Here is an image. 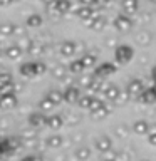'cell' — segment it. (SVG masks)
Instances as JSON below:
<instances>
[{
	"mask_svg": "<svg viewBox=\"0 0 156 161\" xmlns=\"http://www.w3.org/2000/svg\"><path fill=\"white\" fill-rule=\"evenodd\" d=\"M34 64H35V75H42L47 70V65L44 62H34Z\"/></svg>",
	"mask_w": 156,
	"mask_h": 161,
	"instance_id": "60d3db41",
	"label": "cell"
},
{
	"mask_svg": "<svg viewBox=\"0 0 156 161\" xmlns=\"http://www.w3.org/2000/svg\"><path fill=\"white\" fill-rule=\"evenodd\" d=\"M54 108H55V104H54L50 99H47V97H44L42 101H39V109H40V113H49V111H52Z\"/></svg>",
	"mask_w": 156,
	"mask_h": 161,
	"instance_id": "f546056e",
	"label": "cell"
},
{
	"mask_svg": "<svg viewBox=\"0 0 156 161\" xmlns=\"http://www.w3.org/2000/svg\"><path fill=\"white\" fill-rule=\"evenodd\" d=\"M134 55V49L131 47V45H118V47L114 49V59L118 64H128L131 59H133Z\"/></svg>",
	"mask_w": 156,
	"mask_h": 161,
	"instance_id": "6da1fadb",
	"label": "cell"
},
{
	"mask_svg": "<svg viewBox=\"0 0 156 161\" xmlns=\"http://www.w3.org/2000/svg\"><path fill=\"white\" fill-rule=\"evenodd\" d=\"M5 57L7 59H10V60H17V59H20L22 57V49L19 47V45H10V47H7L5 49Z\"/></svg>",
	"mask_w": 156,
	"mask_h": 161,
	"instance_id": "d6986e66",
	"label": "cell"
},
{
	"mask_svg": "<svg viewBox=\"0 0 156 161\" xmlns=\"http://www.w3.org/2000/svg\"><path fill=\"white\" fill-rule=\"evenodd\" d=\"M144 89V82L141 79H131L129 82H128V94H129V97H136L141 91Z\"/></svg>",
	"mask_w": 156,
	"mask_h": 161,
	"instance_id": "52a82bcc",
	"label": "cell"
},
{
	"mask_svg": "<svg viewBox=\"0 0 156 161\" xmlns=\"http://www.w3.org/2000/svg\"><path fill=\"white\" fill-rule=\"evenodd\" d=\"M79 96H81L79 86H69V87L62 92L64 101H65V103H69V104H75V101H77Z\"/></svg>",
	"mask_w": 156,
	"mask_h": 161,
	"instance_id": "277c9868",
	"label": "cell"
},
{
	"mask_svg": "<svg viewBox=\"0 0 156 161\" xmlns=\"http://www.w3.org/2000/svg\"><path fill=\"white\" fill-rule=\"evenodd\" d=\"M27 121H29V126H30V128H34V129L45 126V116H44V113H30Z\"/></svg>",
	"mask_w": 156,
	"mask_h": 161,
	"instance_id": "ba28073f",
	"label": "cell"
},
{
	"mask_svg": "<svg viewBox=\"0 0 156 161\" xmlns=\"http://www.w3.org/2000/svg\"><path fill=\"white\" fill-rule=\"evenodd\" d=\"M149 2H151V3H154V2H156V0H149Z\"/></svg>",
	"mask_w": 156,
	"mask_h": 161,
	"instance_id": "7dc6e473",
	"label": "cell"
},
{
	"mask_svg": "<svg viewBox=\"0 0 156 161\" xmlns=\"http://www.w3.org/2000/svg\"><path fill=\"white\" fill-rule=\"evenodd\" d=\"M14 2H19V0H10V3H14Z\"/></svg>",
	"mask_w": 156,
	"mask_h": 161,
	"instance_id": "bcb514c9",
	"label": "cell"
},
{
	"mask_svg": "<svg viewBox=\"0 0 156 161\" xmlns=\"http://www.w3.org/2000/svg\"><path fill=\"white\" fill-rule=\"evenodd\" d=\"M15 153V149L10 146V141L8 138H3V139H0V154L5 156V154H14Z\"/></svg>",
	"mask_w": 156,
	"mask_h": 161,
	"instance_id": "484cf974",
	"label": "cell"
},
{
	"mask_svg": "<svg viewBox=\"0 0 156 161\" xmlns=\"http://www.w3.org/2000/svg\"><path fill=\"white\" fill-rule=\"evenodd\" d=\"M44 45L39 42V40H32V44H30V47H29V50L27 52L29 54H32V55H42L44 54Z\"/></svg>",
	"mask_w": 156,
	"mask_h": 161,
	"instance_id": "83f0119b",
	"label": "cell"
},
{
	"mask_svg": "<svg viewBox=\"0 0 156 161\" xmlns=\"http://www.w3.org/2000/svg\"><path fill=\"white\" fill-rule=\"evenodd\" d=\"M136 99H138L139 103H143V104H149L151 106L154 103V91H153V87H151V86L144 87L138 96H136Z\"/></svg>",
	"mask_w": 156,
	"mask_h": 161,
	"instance_id": "8992f818",
	"label": "cell"
},
{
	"mask_svg": "<svg viewBox=\"0 0 156 161\" xmlns=\"http://www.w3.org/2000/svg\"><path fill=\"white\" fill-rule=\"evenodd\" d=\"M67 70L74 75H79V74H82L86 69H84L82 62H81V59H75V60H70V64L67 65Z\"/></svg>",
	"mask_w": 156,
	"mask_h": 161,
	"instance_id": "44dd1931",
	"label": "cell"
},
{
	"mask_svg": "<svg viewBox=\"0 0 156 161\" xmlns=\"http://www.w3.org/2000/svg\"><path fill=\"white\" fill-rule=\"evenodd\" d=\"M75 159H79V161H86V159H89L91 158V148H87V146H79L77 149H75Z\"/></svg>",
	"mask_w": 156,
	"mask_h": 161,
	"instance_id": "cb8c5ba5",
	"label": "cell"
},
{
	"mask_svg": "<svg viewBox=\"0 0 156 161\" xmlns=\"http://www.w3.org/2000/svg\"><path fill=\"white\" fill-rule=\"evenodd\" d=\"M59 50H60V55H64V57H72L74 54H77L74 40H64V42L60 44V49Z\"/></svg>",
	"mask_w": 156,
	"mask_h": 161,
	"instance_id": "30bf717a",
	"label": "cell"
},
{
	"mask_svg": "<svg viewBox=\"0 0 156 161\" xmlns=\"http://www.w3.org/2000/svg\"><path fill=\"white\" fill-rule=\"evenodd\" d=\"M151 40H153V35H151L148 30H141V32L136 34V42L139 45H149Z\"/></svg>",
	"mask_w": 156,
	"mask_h": 161,
	"instance_id": "7402d4cb",
	"label": "cell"
},
{
	"mask_svg": "<svg viewBox=\"0 0 156 161\" xmlns=\"http://www.w3.org/2000/svg\"><path fill=\"white\" fill-rule=\"evenodd\" d=\"M128 99H129V94H128V91H124V92H121V91H119L118 97H116L114 101H116V103H118V104H124V103H126V101H128Z\"/></svg>",
	"mask_w": 156,
	"mask_h": 161,
	"instance_id": "b9f144b4",
	"label": "cell"
},
{
	"mask_svg": "<svg viewBox=\"0 0 156 161\" xmlns=\"http://www.w3.org/2000/svg\"><path fill=\"white\" fill-rule=\"evenodd\" d=\"M74 8V5L70 0H55V14L59 15H65Z\"/></svg>",
	"mask_w": 156,
	"mask_h": 161,
	"instance_id": "7c38bea8",
	"label": "cell"
},
{
	"mask_svg": "<svg viewBox=\"0 0 156 161\" xmlns=\"http://www.w3.org/2000/svg\"><path fill=\"white\" fill-rule=\"evenodd\" d=\"M114 133L118 138H126V136H128V128H126V126H116Z\"/></svg>",
	"mask_w": 156,
	"mask_h": 161,
	"instance_id": "ab89813d",
	"label": "cell"
},
{
	"mask_svg": "<svg viewBox=\"0 0 156 161\" xmlns=\"http://www.w3.org/2000/svg\"><path fill=\"white\" fill-rule=\"evenodd\" d=\"M111 113V108L109 106H103V108H99V109H96V111H92V118H96V119H103V118H106V116H108Z\"/></svg>",
	"mask_w": 156,
	"mask_h": 161,
	"instance_id": "d6a6232c",
	"label": "cell"
},
{
	"mask_svg": "<svg viewBox=\"0 0 156 161\" xmlns=\"http://www.w3.org/2000/svg\"><path fill=\"white\" fill-rule=\"evenodd\" d=\"M19 72H20V75H24V77H27V79L35 77V64H34V62H25V64H22V65L19 67Z\"/></svg>",
	"mask_w": 156,
	"mask_h": 161,
	"instance_id": "ac0fdd59",
	"label": "cell"
},
{
	"mask_svg": "<svg viewBox=\"0 0 156 161\" xmlns=\"http://www.w3.org/2000/svg\"><path fill=\"white\" fill-rule=\"evenodd\" d=\"M146 136H148L149 144H151V146H156V128H154L153 124L149 126V129H148V133H146Z\"/></svg>",
	"mask_w": 156,
	"mask_h": 161,
	"instance_id": "f35d334b",
	"label": "cell"
},
{
	"mask_svg": "<svg viewBox=\"0 0 156 161\" xmlns=\"http://www.w3.org/2000/svg\"><path fill=\"white\" fill-rule=\"evenodd\" d=\"M91 99H92V96H89V94H81L75 103H77V106H79L81 109H87L89 104H91Z\"/></svg>",
	"mask_w": 156,
	"mask_h": 161,
	"instance_id": "4dcf8cb0",
	"label": "cell"
},
{
	"mask_svg": "<svg viewBox=\"0 0 156 161\" xmlns=\"http://www.w3.org/2000/svg\"><path fill=\"white\" fill-rule=\"evenodd\" d=\"M0 158H2V154H0Z\"/></svg>",
	"mask_w": 156,
	"mask_h": 161,
	"instance_id": "c3c4849f",
	"label": "cell"
},
{
	"mask_svg": "<svg viewBox=\"0 0 156 161\" xmlns=\"http://www.w3.org/2000/svg\"><path fill=\"white\" fill-rule=\"evenodd\" d=\"M50 72H52V75L55 79L62 80V79H65V75H67V67L62 65V64H57V65H54V67H52Z\"/></svg>",
	"mask_w": 156,
	"mask_h": 161,
	"instance_id": "d4e9b609",
	"label": "cell"
},
{
	"mask_svg": "<svg viewBox=\"0 0 156 161\" xmlns=\"http://www.w3.org/2000/svg\"><path fill=\"white\" fill-rule=\"evenodd\" d=\"M0 35H2V37H10V35H14V24H8V22L0 24Z\"/></svg>",
	"mask_w": 156,
	"mask_h": 161,
	"instance_id": "1f68e13d",
	"label": "cell"
},
{
	"mask_svg": "<svg viewBox=\"0 0 156 161\" xmlns=\"http://www.w3.org/2000/svg\"><path fill=\"white\" fill-rule=\"evenodd\" d=\"M42 17H40L39 14H32V15H29L27 17V20H25V25L27 27H30V29H37V27H40L42 25Z\"/></svg>",
	"mask_w": 156,
	"mask_h": 161,
	"instance_id": "603a6c76",
	"label": "cell"
},
{
	"mask_svg": "<svg viewBox=\"0 0 156 161\" xmlns=\"http://www.w3.org/2000/svg\"><path fill=\"white\" fill-rule=\"evenodd\" d=\"M94 67H96V65H94ZM116 70H118V65H116L114 62H103L101 65H98V67L94 69V75H92V77L104 79V77H108V75L114 74Z\"/></svg>",
	"mask_w": 156,
	"mask_h": 161,
	"instance_id": "7a4b0ae2",
	"label": "cell"
},
{
	"mask_svg": "<svg viewBox=\"0 0 156 161\" xmlns=\"http://www.w3.org/2000/svg\"><path fill=\"white\" fill-rule=\"evenodd\" d=\"M64 118L62 116H59V114H54V116H50V118H45V126H49L50 129H60L64 126Z\"/></svg>",
	"mask_w": 156,
	"mask_h": 161,
	"instance_id": "e0dca14e",
	"label": "cell"
},
{
	"mask_svg": "<svg viewBox=\"0 0 156 161\" xmlns=\"http://www.w3.org/2000/svg\"><path fill=\"white\" fill-rule=\"evenodd\" d=\"M103 79H99V77H92L91 79V82L86 86V91H87V94L89 96H94V94H98L101 92V89H103Z\"/></svg>",
	"mask_w": 156,
	"mask_h": 161,
	"instance_id": "4fadbf2b",
	"label": "cell"
},
{
	"mask_svg": "<svg viewBox=\"0 0 156 161\" xmlns=\"http://www.w3.org/2000/svg\"><path fill=\"white\" fill-rule=\"evenodd\" d=\"M62 143H64V139H62V136H60V134H50L49 138H47V141H45L47 148H50V149L60 148V146H62Z\"/></svg>",
	"mask_w": 156,
	"mask_h": 161,
	"instance_id": "ffe728a7",
	"label": "cell"
},
{
	"mask_svg": "<svg viewBox=\"0 0 156 161\" xmlns=\"http://www.w3.org/2000/svg\"><path fill=\"white\" fill-rule=\"evenodd\" d=\"M15 106H17V96H15V92L0 96V109H12Z\"/></svg>",
	"mask_w": 156,
	"mask_h": 161,
	"instance_id": "9c48e42d",
	"label": "cell"
},
{
	"mask_svg": "<svg viewBox=\"0 0 156 161\" xmlns=\"http://www.w3.org/2000/svg\"><path fill=\"white\" fill-rule=\"evenodd\" d=\"M91 12H92V7H91V5H81L79 8H75V15H77L81 20H86L91 15Z\"/></svg>",
	"mask_w": 156,
	"mask_h": 161,
	"instance_id": "f1b7e54d",
	"label": "cell"
},
{
	"mask_svg": "<svg viewBox=\"0 0 156 161\" xmlns=\"http://www.w3.org/2000/svg\"><path fill=\"white\" fill-rule=\"evenodd\" d=\"M121 7H123V12L124 14H129V15H134L139 8V2L138 0H121Z\"/></svg>",
	"mask_w": 156,
	"mask_h": 161,
	"instance_id": "5bb4252c",
	"label": "cell"
},
{
	"mask_svg": "<svg viewBox=\"0 0 156 161\" xmlns=\"http://www.w3.org/2000/svg\"><path fill=\"white\" fill-rule=\"evenodd\" d=\"M113 0H96V3H99V5H109Z\"/></svg>",
	"mask_w": 156,
	"mask_h": 161,
	"instance_id": "f6af8a7d",
	"label": "cell"
},
{
	"mask_svg": "<svg viewBox=\"0 0 156 161\" xmlns=\"http://www.w3.org/2000/svg\"><path fill=\"white\" fill-rule=\"evenodd\" d=\"M103 97L106 101H114L116 97H118V94H119V87L118 86H114V84H108V86H103Z\"/></svg>",
	"mask_w": 156,
	"mask_h": 161,
	"instance_id": "8fae6325",
	"label": "cell"
},
{
	"mask_svg": "<svg viewBox=\"0 0 156 161\" xmlns=\"http://www.w3.org/2000/svg\"><path fill=\"white\" fill-rule=\"evenodd\" d=\"M12 80V75H10L8 72H0V86H3V84H7Z\"/></svg>",
	"mask_w": 156,
	"mask_h": 161,
	"instance_id": "7bdbcfd3",
	"label": "cell"
},
{
	"mask_svg": "<svg viewBox=\"0 0 156 161\" xmlns=\"http://www.w3.org/2000/svg\"><path fill=\"white\" fill-rule=\"evenodd\" d=\"M47 99H50L52 103L57 106V104H60L64 101V97H62V91H57V89H52V91H49L47 92V96H45Z\"/></svg>",
	"mask_w": 156,
	"mask_h": 161,
	"instance_id": "4316f807",
	"label": "cell"
},
{
	"mask_svg": "<svg viewBox=\"0 0 156 161\" xmlns=\"http://www.w3.org/2000/svg\"><path fill=\"white\" fill-rule=\"evenodd\" d=\"M94 148L99 151V153H106V151L113 149V139L109 136H99L98 139L94 141Z\"/></svg>",
	"mask_w": 156,
	"mask_h": 161,
	"instance_id": "5b68a950",
	"label": "cell"
},
{
	"mask_svg": "<svg viewBox=\"0 0 156 161\" xmlns=\"http://www.w3.org/2000/svg\"><path fill=\"white\" fill-rule=\"evenodd\" d=\"M12 92H15L14 80H10V82L3 84V86H0V96H3V94H12Z\"/></svg>",
	"mask_w": 156,
	"mask_h": 161,
	"instance_id": "e575fe53",
	"label": "cell"
},
{
	"mask_svg": "<svg viewBox=\"0 0 156 161\" xmlns=\"http://www.w3.org/2000/svg\"><path fill=\"white\" fill-rule=\"evenodd\" d=\"M20 141H27V139H32V138H35V131H34V128H30V129H22L20 131Z\"/></svg>",
	"mask_w": 156,
	"mask_h": 161,
	"instance_id": "d590c367",
	"label": "cell"
},
{
	"mask_svg": "<svg viewBox=\"0 0 156 161\" xmlns=\"http://www.w3.org/2000/svg\"><path fill=\"white\" fill-rule=\"evenodd\" d=\"M79 3L81 5H91V7H92V5L96 3V0H79Z\"/></svg>",
	"mask_w": 156,
	"mask_h": 161,
	"instance_id": "ee69618b",
	"label": "cell"
},
{
	"mask_svg": "<svg viewBox=\"0 0 156 161\" xmlns=\"http://www.w3.org/2000/svg\"><path fill=\"white\" fill-rule=\"evenodd\" d=\"M149 123L146 119H138V121H134V124H133V131L138 136H146V133H148V129H149Z\"/></svg>",
	"mask_w": 156,
	"mask_h": 161,
	"instance_id": "2e32d148",
	"label": "cell"
},
{
	"mask_svg": "<svg viewBox=\"0 0 156 161\" xmlns=\"http://www.w3.org/2000/svg\"><path fill=\"white\" fill-rule=\"evenodd\" d=\"M81 62H82L84 69L87 70V69L94 67V65L98 64V55H96L94 52H84L82 57H81Z\"/></svg>",
	"mask_w": 156,
	"mask_h": 161,
	"instance_id": "9a60e30c",
	"label": "cell"
},
{
	"mask_svg": "<svg viewBox=\"0 0 156 161\" xmlns=\"http://www.w3.org/2000/svg\"><path fill=\"white\" fill-rule=\"evenodd\" d=\"M32 40L34 39H30V37H25V35H20V40H19V47L22 49V52H27L29 47H30V44H32Z\"/></svg>",
	"mask_w": 156,
	"mask_h": 161,
	"instance_id": "836d02e7",
	"label": "cell"
},
{
	"mask_svg": "<svg viewBox=\"0 0 156 161\" xmlns=\"http://www.w3.org/2000/svg\"><path fill=\"white\" fill-rule=\"evenodd\" d=\"M113 24H114L116 30H119V32H128V30L133 27V19H131L128 14H119V15H116Z\"/></svg>",
	"mask_w": 156,
	"mask_h": 161,
	"instance_id": "3957f363",
	"label": "cell"
},
{
	"mask_svg": "<svg viewBox=\"0 0 156 161\" xmlns=\"http://www.w3.org/2000/svg\"><path fill=\"white\" fill-rule=\"evenodd\" d=\"M91 79H92V75H87V74H79V79H77V86L79 87H86L89 82H91Z\"/></svg>",
	"mask_w": 156,
	"mask_h": 161,
	"instance_id": "74e56055",
	"label": "cell"
},
{
	"mask_svg": "<svg viewBox=\"0 0 156 161\" xmlns=\"http://www.w3.org/2000/svg\"><path fill=\"white\" fill-rule=\"evenodd\" d=\"M104 106V101L103 99H96V97H92L91 99V104H89V113H92V111H96V109H99V108H103Z\"/></svg>",
	"mask_w": 156,
	"mask_h": 161,
	"instance_id": "8d00e7d4",
	"label": "cell"
}]
</instances>
